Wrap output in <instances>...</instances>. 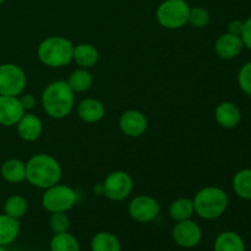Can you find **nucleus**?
Here are the masks:
<instances>
[{
  "label": "nucleus",
  "instance_id": "4",
  "mask_svg": "<svg viewBox=\"0 0 251 251\" xmlns=\"http://www.w3.org/2000/svg\"><path fill=\"white\" fill-rule=\"evenodd\" d=\"M74 44L65 37L51 36L39 43L37 56L48 68H63L73 60Z\"/></svg>",
  "mask_w": 251,
  "mask_h": 251
},
{
  "label": "nucleus",
  "instance_id": "28",
  "mask_svg": "<svg viewBox=\"0 0 251 251\" xmlns=\"http://www.w3.org/2000/svg\"><path fill=\"white\" fill-rule=\"evenodd\" d=\"M49 226H50V229L53 230L54 234H56V233L69 232L70 221H69L66 212L51 213L50 218H49Z\"/></svg>",
  "mask_w": 251,
  "mask_h": 251
},
{
  "label": "nucleus",
  "instance_id": "15",
  "mask_svg": "<svg viewBox=\"0 0 251 251\" xmlns=\"http://www.w3.org/2000/svg\"><path fill=\"white\" fill-rule=\"evenodd\" d=\"M216 122L223 129H234L239 125L242 113L238 105L233 102H222L215 110Z\"/></svg>",
  "mask_w": 251,
  "mask_h": 251
},
{
  "label": "nucleus",
  "instance_id": "11",
  "mask_svg": "<svg viewBox=\"0 0 251 251\" xmlns=\"http://www.w3.org/2000/svg\"><path fill=\"white\" fill-rule=\"evenodd\" d=\"M119 127L124 135L129 137H139L146 132L149 127L146 115L140 110H125L119 118Z\"/></svg>",
  "mask_w": 251,
  "mask_h": 251
},
{
  "label": "nucleus",
  "instance_id": "24",
  "mask_svg": "<svg viewBox=\"0 0 251 251\" xmlns=\"http://www.w3.org/2000/svg\"><path fill=\"white\" fill-rule=\"evenodd\" d=\"M233 190L243 200H251V168L235 173L233 176Z\"/></svg>",
  "mask_w": 251,
  "mask_h": 251
},
{
  "label": "nucleus",
  "instance_id": "27",
  "mask_svg": "<svg viewBox=\"0 0 251 251\" xmlns=\"http://www.w3.org/2000/svg\"><path fill=\"white\" fill-rule=\"evenodd\" d=\"M211 21V15L205 7L201 6H195L190 7V11H189V17H188V24H190L191 26L195 27V28H203V27L207 26Z\"/></svg>",
  "mask_w": 251,
  "mask_h": 251
},
{
  "label": "nucleus",
  "instance_id": "5",
  "mask_svg": "<svg viewBox=\"0 0 251 251\" xmlns=\"http://www.w3.org/2000/svg\"><path fill=\"white\" fill-rule=\"evenodd\" d=\"M190 6L185 0H164L157 7L158 24L167 29H178L188 24Z\"/></svg>",
  "mask_w": 251,
  "mask_h": 251
},
{
  "label": "nucleus",
  "instance_id": "14",
  "mask_svg": "<svg viewBox=\"0 0 251 251\" xmlns=\"http://www.w3.org/2000/svg\"><path fill=\"white\" fill-rule=\"evenodd\" d=\"M15 126H16L19 136L27 142L37 141L43 132L42 120L36 114L29 112L25 113Z\"/></svg>",
  "mask_w": 251,
  "mask_h": 251
},
{
  "label": "nucleus",
  "instance_id": "26",
  "mask_svg": "<svg viewBox=\"0 0 251 251\" xmlns=\"http://www.w3.org/2000/svg\"><path fill=\"white\" fill-rule=\"evenodd\" d=\"M28 208V203L27 200L21 195H11L5 200L4 202V213L10 216L12 218H20L24 217Z\"/></svg>",
  "mask_w": 251,
  "mask_h": 251
},
{
  "label": "nucleus",
  "instance_id": "6",
  "mask_svg": "<svg viewBox=\"0 0 251 251\" xmlns=\"http://www.w3.org/2000/svg\"><path fill=\"white\" fill-rule=\"evenodd\" d=\"M76 201V191L70 186L59 183L46 189L42 195V206L49 213L68 212L75 206Z\"/></svg>",
  "mask_w": 251,
  "mask_h": 251
},
{
  "label": "nucleus",
  "instance_id": "30",
  "mask_svg": "<svg viewBox=\"0 0 251 251\" xmlns=\"http://www.w3.org/2000/svg\"><path fill=\"white\" fill-rule=\"evenodd\" d=\"M242 37V41L244 43V47H247L248 49L251 50V16L249 19H247L243 25V31L240 33Z\"/></svg>",
  "mask_w": 251,
  "mask_h": 251
},
{
  "label": "nucleus",
  "instance_id": "16",
  "mask_svg": "<svg viewBox=\"0 0 251 251\" xmlns=\"http://www.w3.org/2000/svg\"><path fill=\"white\" fill-rule=\"evenodd\" d=\"M77 115L82 122L93 124L104 118L105 108L103 103L96 98H85L78 103Z\"/></svg>",
  "mask_w": 251,
  "mask_h": 251
},
{
  "label": "nucleus",
  "instance_id": "34",
  "mask_svg": "<svg viewBox=\"0 0 251 251\" xmlns=\"http://www.w3.org/2000/svg\"><path fill=\"white\" fill-rule=\"evenodd\" d=\"M4 1H5V0H0V5H1Z\"/></svg>",
  "mask_w": 251,
  "mask_h": 251
},
{
  "label": "nucleus",
  "instance_id": "3",
  "mask_svg": "<svg viewBox=\"0 0 251 251\" xmlns=\"http://www.w3.org/2000/svg\"><path fill=\"white\" fill-rule=\"evenodd\" d=\"M228 195L218 186H206L194 196V211L203 220H216L226 212L228 207Z\"/></svg>",
  "mask_w": 251,
  "mask_h": 251
},
{
  "label": "nucleus",
  "instance_id": "7",
  "mask_svg": "<svg viewBox=\"0 0 251 251\" xmlns=\"http://www.w3.org/2000/svg\"><path fill=\"white\" fill-rule=\"evenodd\" d=\"M26 83V74L19 65L0 64V95L19 97L24 92Z\"/></svg>",
  "mask_w": 251,
  "mask_h": 251
},
{
  "label": "nucleus",
  "instance_id": "9",
  "mask_svg": "<svg viewBox=\"0 0 251 251\" xmlns=\"http://www.w3.org/2000/svg\"><path fill=\"white\" fill-rule=\"evenodd\" d=\"M127 211L130 217L136 222L149 223L156 220L161 212V206L158 201L152 196L139 195L130 201Z\"/></svg>",
  "mask_w": 251,
  "mask_h": 251
},
{
  "label": "nucleus",
  "instance_id": "18",
  "mask_svg": "<svg viewBox=\"0 0 251 251\" xmlns=\"http://www.w3.org/2000/svg\"><path fill=\"white\" fill-rule=\"evenodd\" d=\"M98 59H100V53H98V49L93 44L81 43L77 44V46H74L73 60L80 68H92L98 63Z\"/></svg>",
  "mask_w": 251,
  "mask_h": 251
},
{
  "label": "nucleus",
  "instance_id": "10",
  "mask_svg": "<svg viewBox=\"0 0 251 251\" xmlns=\"http://www.w3.org/2000/svg\"><path fill=\"white\" fill-rule=\"evenodd\" d=\"M172 237L176 245L185 249H191V248L198 247L201 243L202 230L200 226L194 221H181V222H176V225L174 226Z\"/></svg>",
  "mask_w": 251,
  "mask_h": 251
},
{
  "label": "nucleus",
  "instance_id": "31",
  "mask_svg": "<svg viewBox=\"0 0 251 251\" xmlns=\"http://www.w3.org/2000/svg\"><path fill=\"white\" fill-rule=\"evenodd\" d=\"M19 100H20L22 107H24V109L26 110V112L33 109L34 105H36V103H37V98L34 97L33 95H31V93H26V95H22L21 97H19Z\"/></svg>",
  "mask_w": 251,
  "mask_h": 251
},
{
  "label": "nucleus",
  "instance_id": "23",
  "mask_svg": "<svg viewBox=\"0 0 251 251\" xmlns=\"http://www.w3.org/2000/svg\"><path fill=\"white\" fill-rule=\"evenodd\" d=\"M92 251H122L119 239L113 233L100 232L91 240Z\"/></svg>",
  "mask_w": 251,
  "mask_h": 251
},
{
  "label": "nucleus",
  "instance_id": "13",
  "mask_svg": "<svg viewBox=\"0 0 251 251\" xmlns=\"http://www.w3.org/2000/svg\"><path fill=\"white\" fill-rule=\"evenodd\" d=\"M243 48H244V43L242 41V37L229 33V32L221 34L215 43L216 54L223 60H232L237 58L242 53Z\"/></svg>",
  "mask_w": 251,
  "mask_h": 251
},
{
  "label": "nucleus",
  "instance_id": "22",
  "mask_svg": "<svg viewBox=\"0 0 251 251\" xmlns=\"http://www.w3.org/2000/svg\"><path fill=\"white\" fill-rule=\"evenodd\" d=\"M68 83L75 93H82L90 90L93 85V76L87 69H76L70 74Z\"/></svg>",
  "mask_w": 251,
  "mask_h": 251
},
{
  "label": "nucleus",
  "instance_id": "2",
  "mask_svg": "<svg viewBox=\"0 0 251 251\" xmlns=\"http://www.w3.org/2000/svg\"><path fill=\"white\" fill-rule=\"evenodd\" d=\"M61 174L60 164L50 154H34L26 163V180L38 189L46 190L58 184Z\"/></svg>",
  "mask_w": 251,
  "mask_h": 251
},
{
  "label": "nucleus",
  "instance_id": "29",
  "mask_svg": "<svg viewBox=\"0 0 251 251\" xmlns=\"http://www.w3.org/2000/svg\"><path fill=\"white\" fill-rule=\"evenodd\" d=\"M238 85L245 95L251 97V61L240 68L238 73Z\"/></svg>",
  "mask_w": 251,
  "mask_h": 251
},
{
  "label": "nucleus",
  "instance_id": "20",
  "mask_svg": "<svg viewBox=\"0 0 251 251\" xmlns=\"http://www.w3.org/2000/svg\"><path fill=\"white\" fill-rule=\"evenodd\" d=\"M20 233V221L10 216L0 215V247H6L16 240Z\"/></svg>",
  "mask_w": 251,
  "mask_h": 251
},
{
  "label": "nucleus",
  "instance_id": "21",
  "mask_svg": "<svg viewBox=\"0 0 251 251\" xmlns=\"http://www.w3.org/2000/svg\"><path fill=\"white\" fill-rule=\"evenodd\" d=\"M168 211L171 218L173 221H176V222L191 220L193 215L195 213L193 200H190L188 198H179L172 201Z\"/></svg>",
  "mask_w": 251,
  "mask_h": 251
},
{
  "label": "nucleus",
  "instance_id": "17",
  "mask_svg": "<svg viewBox=\"0 0 251 251\" xmlns=\"http://www.w3.org/2000/svg\"><path fill=\"white\" fill-rule=\"evenodd\" d=\"M2 179L10 184H20L26 180V163L17 158H9L0 167Z\"/></svg>",
  "mask_w": 251,
  "mask_h": 251
},
{
  "label": "nucleus",
  "instance_id": "25",
  "mask_svg": "<svg viewBox=\"0 0 251 251\" xmlns=\"http://www.w3.org/2000/svg\"><path fill=\"white\" fill-rule=\"evenodd\" d=\"M50 251H81L78 240L71 233H56L50 239Z\"/></svg>",
  "mask_w": 251,
  "mask_h": 251
},
{
  "label": "nucleus",
  "instance_id": "32",
  "mask_svg": "<svg viewBox=\"0 0 251 251\" xmlns=\"http://www.w3.org/2000/svg\"><path fill=\"white\" fill-rule=\"evenodd\" d=\"M243 25H244V21H240V20H233V21H230L229 24H228L227 32L240 36V33H242L243 31Z\"/></svg>",
  "mask_w": 251,
  "mask_h": 251
},
{
  "label": "nucleus",
  "instance_id": "12",
  "mask_svg": "<svg viewBox=\"0 0 251 251\" xmlns=\"http://www.w3.org/2000/svg\"><path fill=\"white\" fill-rule=\"evenodd\" d=\"M25 113L19 97L0 95V125L15 126Z\"/></svg>",
  "mask_w": 251,
  "mask_h": 251
},
{
  "label": "nucleus",
  "instance_id": "33",
  "mask_svg": "<svg viewBox=\"0 0 251 251\" xmlns=\"http://www.w3.org/2000/svg\"><path fill=\"white\" fill-rule=\"evenodd\" d=\"M0 251H5V249H4V247H0Z\"/></svg>",
  "mask_w": 251,
  "mask_h": 251
},
{
  "label": "nucleus",
  "instance_id": "8",
  "mask_svg": "<svg viewBox=\"0 0 251 251\" xmlns=\"http://www.w3.org/2000/svg\"><path fill=\"white\" fill-rule=\"evenodd\" d=\"M103 195L110 201H123L131 194L134 180L124 171H114L108 174L102 184Z\"/></svg>",
  "mask_w": 251,
  "mask_h": 251
},
{
  "label": "nucleus",
  "instance_id": "1",
  "mask_svg": "<svg viewBox=\"0 0 251 251\" xmlns=\"http://www.w3.org/2000/svg\"><path fill=\"white\" fill-rule=\"evenodd\" d=\"M42 107L47 115L53 119H64L75 105V92L68 81L58 80L49 83L42 92Z\"/></svg>",
  "mask_w": 251,
  "mask_h": 251
},
{
  "label": "nucleus",
  "instance_id": "19",
  "mask_svg": "<svg viewBox=\"0 0 251 251\" xmlns=\"http://www.w3.org/2000/svg\"><path fill=\"white\" fill-rule=\"evenodd\" d=\"M213 251H247L245 243L238 233L223 232L216 238Z\"/></svg>",
  "mask_w": 251,
  "mask_h": 251
}]
</instances>
